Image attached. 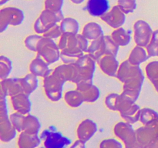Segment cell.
Listing matches in <instances>:
<instances>
[{
    "label": "cell",
    "mask_w": 158,
    "mask_h": 148,
    "mask_svg": "<svg viewBox=\"0 0 158 148\" xmlns=\"http://www.w3.org/2000/svg\"><path fill=\"white\" fill-rule=\"evenodd\" d=\"M117 78L123 83V89L140 92L145 76L140 66H134L127 60L120 65Z\"/></svg>",
    "instance_id": "cell-1"
},
{
    "label": "cell",
    "mask_w": 158,
    "mask_h": 148,
    "mask_svg": "<svg viewBox=\"0 0 158 148\" xmlns=\"http://www.w3.org/2000/svg\"><path fill=\"white\" fill-rule=\"evenodd\" d=\"M119 49L120 46L114 42L111 35H103L97 39L93 40L89 44L88 54L97 62L105 55L117 56Z\"/></svg>",
    "instance_id": "cell-2"
},
{
    "label": "cell",
    "mask_w": 158,
    "mask_h": 148,
    "mask_svg": "<svg viewBox=\"0 0 158 148\" xmlns=\"http://www.w3.org/2000/svg\"><path fill=\"white\" fill-rule=\"evenodd\" d=\"M6 97L2 92L0 93V140L3 143H9L13 140L18 132L8 114Z\"/></svg>",
    "instance_id": "cell-3"
},
{
    "label": "cell",
    "mask_w": 158,
    "mask_h": 148,
    "mask_svg": "<svg viewBox=\"0 0 158 148\" xmlns=\"http://www.w3.org/2000/svg\"><path fill=\"white\" fill-rule=\"evenodd\" d=\"M10 120L19 133L26 132L38 134L41 129L40 120L32 114H22L15 112L10 115Z\"/></svg>",
    "instance_id": "cell-4"
},
{
    "label": "cell",
    "mask_w": 158,
    "mask_h": 148,
    "mask_svg": "<svg viewBox=\"0 0 158 148\" xmlns=\"http://www.w3.org/2000/svg\"><path fill=\"white\" fill-rule=\"evenodd\" d=\"M35 52L41 56L49 65L60 60V50L58 44L52 39L42 35L38 41Z\"/></svg>",
    "instance_id": "cell-5"
},
{
    "label": "cell",
    "mask_w": 158,
    "mask_h": 148,
    "mask_svg": "<svg viewBox=\"0 0 158 148\" xmlns=\"http://www.w3.org/2000/svg\"><path fill=\"white\" fill-rule=\"evenodd\" d=\"M65 18L63 12H52L49 9H45L40 13L39 18L34 23V31L37 34L43 35L49 29L54 26L60 23Z\"/></svg>",
    "instance_id": "cell-6"
},
{
    "label": "cell",
    "mask_w": 158,
    "mask_h": 148,
    "mask_svg": "<svg viewBox=\"0 0 158 148\" xmlns=\"http://www.w3.org/2000/svg\"><path fill=\"white\" fill-rule=\"evenodd\" d=\"M43 79V87L46 97L52 102H57L61 100L63 85L66 82L54 73L53 70L49 76Z\"/></svg>",
    "instance_id": "cell-7"
},
{
    "label": "cell",
    "mask_w": 158,
    "mask_h": 148,
    "mask_svg": "<svg viewBox=\"0 0 158 148\" xmlns=\"http://www.w3.org/2000/svg\"><path fill=\"white\" fill-rule=\"evenodd\" d=\"M40 138L45 148H66L72 143V140L57 131L55 126L45 129L41 133Z\"/></svg>",
    "instance_id": "cell-8"
},
{
    "label": "cell",
    "mask_w": 158,
    "mask_h": 148,
    "mask_svg": "<svg viewBox=\"0 0 158 148\" xmlns=\"http://www.w3.org/2000/svg\"><path fill=\"white\" fill-rule=\"evenodd\" d=\"M23 10L16 7H5L0 10V32H3L9 26H18L24 21Z\"/></svg>",
    "instance_id": "cell-9"
},
{
    "label": "cell",
    "mask_w": 158,
    "mask_h": 148,
    "mask_svg": "<svg viewBox=\"0 0 158 148\" xmlns=\"http://www.w3.org/2000/svg\"><path fill=\"white\" fill-rule=\"evenodd\" d=\"M154 31L149 23L138 20L134 25V39L137 46L146 48L152 39Z\"/></svg>",
    "instance_id": "cell-10"
},
{
    "label": "cell",
    "mask_w": 158,
    "mask_h": 148,
    "mask_svg": "<svg viewBox=\"0 0 158 148\" xmlns=\"http://www.w3.org/2000/svg\"><path fill=\"white\" fill-rule=\"evenodd\" d=\"M96 60L88 53L84 54L77 60L75 66L78 70L80 81L93 80L94 74L96 70Z\"/></svg>",
    "instance_id": "cell-11"
},
{
    "label": "cell",
    "mask_w": 158,
    "mask_h": 148,
    "mask_svg": "<svg viewBox=\"0 0 158 148\" xmlns=\"http://www.w3.org/2000/svg\"><path fill=\"white\" fill-rule=\"evenodd\" d=\"M102 21L116 29L122 27L126 22V13L119 7V6H114V7L101 17Z\"/></svg>",
    "instance_id": "cell-12"
},
{
    "label": "cell",
    "mask_w": 158,
    "mask_h": 148,
    "mask_svg": "<svg viewBox=\"0 0 158 148\" xmlns=\"http://www.w3.org/2000/svg\"><path fill=\"white\" fill-rule=\"evenodd\" d=\"M136 137L143 148L158 138V122L149 126H142L136 130Z\"/></svg>",
    "instance_id": "cell-13"
},
{
    "label": "cell",
    "mask_w": 158,
    "mask_h": 148,
    "mask_svg": "<svg viewBox=\"0 0 158 148\" xmlns=\"http://www.w3.org/2000/svg\"><path fill=\"white\" fill-rule=\"evenodd\" d=\"M53 72L65 82H72L77 84L80 81V76L75 64L63 63L56 67L53 69Z\"/></svg>",
    "instance_id": "cell-14"
},
{
    "label": "cell",
    "mask_w": 158,
    "mask_h": 148,
    "mask_svg": "<svg viewBox=\"0 0 158 148\" xmlns=\"http://www.w3.org/2000/svg\"><path fill=\"white\" fill-rule=\"evenodd\" d=\"M103 73L111 77H117L120 63L117 56L114 55H105L97 62Z\"/></svg>",
    "instance_id": "cell-15"
},
{
    "label": "cell",
    "mask_w": 158,
    "mask_h": 148,
    "mask_svg": "<svg viewBox=\"0 0 158 148\" xmlns=\"http://www.w3.org/2000/svg\"><path fill=\"white\" fill-rule=\"evenodd\" d=\"M97 131V123L92 120L85 119L79 123L77 128V138L86 143L94 137Z\"/></svg>",
    "instance_id": "cell-16"
},
{
    "label": "cell",
    "mask_w": 158,
    "mask_h": 148,
    "mask_svg": "<svg viewBox=\"0 0 158 148\" xmlns=\"http://www.w3.org/2000/svg\"><path fill=\"white\" fill-rule=\"evenodd\" d=\"M1 91L6 97H13L23 92L20 78H6L1 80Z\"/></svg>",
    "instance_id": "cell-17"
},
{
    "label": "cell",
    "mask_w": 158,
    "mask_h": 148,
    "mask_svg": "<svg viewBox=\"0 0 158 148\" xmlns=\"http://www.w3.org/2000/svg\"><path fill=\"white\" fill-rule=\"evenodd\" d=\"M52 71V69H49V63L38 54L29 64V72L36 76L37 77L45 78L49 76Z\"/></svg>",
    "instance_id": "cell-18"
},
{
    "label": "cell",
    "mask_w": 158,
    "mask_h": 148,
    "mask_svg": "<svg viewBox=\"0 0 158 148\" xmlns=\"http://www.w3.org/2000/svg\"><path fill=\"white\" fill-rule=\"evenodd\" d=\"M29 95L22 92L11 97V103L15 112L22 114H29L31 111V103Z\"/></svg>",
    "instance_id": "cell-19"
},
{
    "label": "cell",
    "mask_w": 158,
    "mask_h": 148,
    "mask_svg": "<svg viewBox=\"0 0 158 148\" xmlns=\"http://www.w3.org/2000/svg\"><path fill=\"white\" fill-rule=\"evenodd\" d=\"M86 9L90 15L101 18L109 10L110 3L108 0H88Z\"/></svg>",
    "instance_id": "cell-20"
},
{
    "label": "cell",
    "mask_w": 158,
    "mask_h": 148,
    "mask_svg": "<svg viewBox=\"0 0 158 148\" xmlns=\"http://www.w3.org/2000/svg\"><path fill=\"white\" fill-rule=\"evenodd\" d=\"M135 132L136 130L132 126V124L126 121L119 122L114 127V135L123 143L135 135Z\"/></svg>",
    "instance_id": "cell-21"
},
{
    "label": "cell",
    "mask_w": 158,
    "mask_h": 148,
    "mask_svg": "<svg viewBox=\"0 0 158 148\" xmlns=\"http://www.w3.org/2000/svg\"><path fill=\"white\" fill-rule=\"evenodd\" d=\"M41 138L38 134L21 132L17 140L18 148H37L41 143Z\"/></svg>",
    "instance_id": "cell-22"
},
{
    "label": "cell",
    "mask_w": 158,
    "mask_h": 148,
    "mask_svg": "<svg viewBox=\"0 0 158 148\" xmlns=\"http://www.w3.org/2000/svg\"><path fill=\"white\" fill-rule=\"evenodd\" d=\"M84 54L85 52L78 47L63 49L60 52V60L66 64H75Z\"/></svg>",
    "instance_id": "cell-23"
},
{
    "label": "cell",
    "mask_w": 158,
    "mask_h": 148,
    "mask_svg": "<svg viewBox=\"0 0 158 148\" xmlns=\"http://www.w3.org/2000/svg\"><path fill=\"white\" fill-rule=\"evenodd\" d=\"M82 34L89 40H95L103 35V31L101 26L95 22L86 23L83 27Z\"/></svg>",
    "instance_id": "cell-24"
},
{
    "label": "cell",
    "mask_w": 158,
    "mask_h": 148,
    "mask_svg": "<svg viewBox=\"0 0 158 148\" xmlns=\"http://www.w3.org/2000/svg\"><path fill=\"white\" fill-rule=\"evenodd\" d=\"M149 58L146 48L136 46L130 53L128 60L134 66H140L141 63H144Z\"/></svg>",
    "instance_id": "cell-25"
},
{
    "label": "cell",
    "mask_w": 158,
    "mask_h": 148,
    "mask_svg": "<svg viewBox=\"0 0 158 148\" xmlns=\"http://www.w3.org/2000/svg\"><path fill=\"white\" fill-rule=\"evenodd\" d=\"M63 98L66 104L72 108L79 107L85 102L83 93L77 89H73L66 92Z\"/></svg>",
    "instance_id": "cell-26"
},
{
    "label": "cell",
    "mask_w": 158,
    "mask_h": 148,
    "mask_svg": "<svg viewBox=\"0 0 158 148\" xmlns=\"http://www.w3.org/2000/svg\"><path fill=\"white\" fill-rule=\"evenodd\" d=\"M111 37L119 46H127L131 41V32L123 27L114 29Z\"/></svg>",
    "instance_id": "cell-27"
},
{
    "label": "cell",
    "mask_w": 158,
    "mask_h": 148,
    "mask_svg": "<svg viewBox=\"0 0 158 148\" xmlns=\"http://www.w3.org/2000/svg\"><path fill=\"white\" fill-rule=\"evenodd\" d=\"M58 46L60 50L66 49H73L79 48L77 34L74 33H63L59 40Z\"/></svg>",
    "instance_id": "cell-28"
},
{
    "label": "cell",
    "mask_w": 158,
    "mask_h": 148,
    "mask_svg": "<svg viewBox=\"0 0 158 148\" xmlns=\"http://www.w3.org/2000/svg\"><path fill=\"white\" fill-rule=\"evenodd\" d=\"M22 86H23V92L31 95L36 89L38 86V78L36 76L32 73H29L24 77L20 78Z\"/></svg>",
    "instance_id": "cell-29"
},
{
    "label": "cell",
    "mask_w": 158,
    "mask_h": 148,
    "mask_svg": "<svg viewBox=\"0 0 158 148\" xmlns=\"http://www.w3.org/2000/svg\"><path fill=\"white\" fill-rule=\"evenodd\" d=\"M140 111H141V109H140V106L134 103L129 109L125 111L124 113H120V115L124 121L127 122L131 124H134V123L140 121Z\"/></svg>",
    "instance_id": "cell-30"
},
{
    "label": "cell",
    "mask_w": 158,
    "mask_h": 148,
    "mask_svg": "<svg viewBox=\"0 0 158 148\" xmlns=\"http://www.w3.org/2000/svg\"><path fill=\"white\" fill-rule=\"evenodd\" d=\"M140 122L143 126H149L158 122V113L151 108H143L140 111Z\"/></svg>",
    "instance_id": "cell-31"
},
{
    "label": "cell",
    "mask_w": 158,
    "mask_h": 148,
    "mask_svg": "<svg viewBox=\"0 0 158 148\" xmlns=\"http://www.w3.org/2000/svg\"><path fill=\"white\" fill-rule=\"evenodd\" d=\"M60 25L63 33L79 34L80 25L78 21L72 17L65 18Z\"/></svg>",
    "instance_id": "cell-32"
},
{
    "label": "cell",
    "mask_w": 158,
    "mask_h": 148,
    "mask_svg": "<svg viewBox=\"0 0 158 148\" xmlns=\"http://www.w3.org/2000/svg\"><path fill=\"white\" fill-rule=\"evenodd\" d=\"M12 69L11 60L5 56H0V79L4 80L8 78Z\"/></svg>",
    "instance_id": "cell-33"
},
{
    "label": "cell",
    "mask_w": 158,
    "mask_h": 148,
    "mask_svg": "<svg viewBox=\"0 0 158 148\" xmlns=\"http://www.w3.org/2000/svg\"><path fill=\"white\" fill-rule=\"evenodd\" d=\"M84 100L86 103H94L97 101L100 97V91L97 86L93 85L88 90L82 92Z\"/></svg>",
    "instance_id": "cell-34"
},
{
    "label": "cell",
    "mask_w": 158,
    "mask_h": 148,
    "mask_svg": "<svg viewBox=\"0 0 158 148\" xmlns=\"http://www.w3.org/2000/svg\"><path fill=\"white\" fill-rule=\"evenodd\" d=\"M146 49L149 57L158 56V29L154 31L152 39Z\"/></svg>",
    "instance_id": "cell-35"
},
{
    "label": "cell",
    "mask_w": 158,
    "mask_h": 148,
    "mask_svg": "<svg viewBox=\"0 0 158 148\" xmlns=\"http://www.w3.org/2000/svg\"><path fill=\"white\" fill-rule=\"evenodd\" d=\"M147 76L151 82L158 80V61H152L148 63L145 68Z\"/></svg>",
    "instance_id": "cell-36"
},
{
    "label": "cell",
    "mask_w": 158,
    "mask_h": 148,
    "mask_svg": "<svg viewBox=\"0 0 158 148\" xmlns=\"http://www.w3.org/2000/svg\"><path fill=\"white\" fill-rule=\"evenodd\" d=\"M117 5L126 14L134 12L137 6L136 0H118Z\"/></svg>",
    "instance_id": "cell-37"
},
{
    "label": "cell",
    "mask_w": 158,
    "mask_h": 148,
    "mask_svg": "<svg viewBox=\"0 0 158 148\" xmlns=\"http://www.w3.org/2000/svg\"><path fill=\"white\" fill-rule=\"evenodd\" d=\"M64 0H45V9L52 12H61Z\"/></svg>",
    "instance_id": "cell-38"
},
{
    "label": "cell",
    "mask_w": 158,
    "mask_h": 148,
    "mask_svg": "<svg viewBox=\"0 0 158 148\" xmlns=\"http://www.w3.org/2000/svg\"><path fill=\"white\" fill-rule=\"evenodd\" d=\"M41 36L42 35H40V34H35V35H30L26 37L24 41L26 47L29 50L35 52L37 43L40 40V39L41 38Z\"/></svg>",
    "instance_id": "cell-39"
},
{
    "label": "cell",
    "mask_w": 158,
    "mask_h": 148,
    "mask_svg": "<svg viewBox=\"0 0 158 148\" xmlns=\"http://www.w3.org/2000/svg\"><path fill=\"white\" fill-rule=\"evenodd\" d=\"M99 148H123V144L117 139L107 138L100 142Z\"/></svg>",
    "instance_id": "cell-40"
},
{
    "label": "cell",
    "mask_w": 158,
    "mask_h": 148,
    "mask_svg": "<svg viewBox=\"0 0 158 148\" xmlns=\"http://www.w3.org/2000/svg\"><path fill=\"white\" fill-rule=\"evenodd\" d=\"M62 35H63V32H62L61 28H60V25L57 24L51 29H49L43 35L45 37H47V38L52 39H55L60 38Z\"/></svg>",
    "instance_id": "cell-41"
},
{
    "label": "cell",
    "mask_w": 158,
    "mask_h": 148,
    "mask_svg": "<svg viewBox=\"0 0 158 148\" xmlns=\"http://www.w3.org/2000/svg\"><path fill=\"white\" fill-rule=\"evenodd\" d=\"M118 95L119 94L115 93V92H112V93H110L109 95L106 96V99H105V105L110 110L116 111L115 103L116 99Z\"/></svg>",
    "instance_id": "cell-42"
},
{
    "label": "cell",
    "mask_w": 158,
    "mask_h": 148,
    "mask_svg": "<svg viewBox=\"0 0 158 148\" xmlns=\"http://www.w3.org/2000/svg\"><path fill=\"white\" fill-rule=\"evenodd\" d=\"M77 38H78V46L80 49L83 51L85 53H88V49H89V41L83 34H77Z\"/></svg>",
    "instance_id": "cell-43"
},
{
    "label": "cell",
    "mask_w": 158,
    "mask_h": 148,
    "mask_svg": "<svg viewBox=\"0 0 158 148\" xmlns=\"http://www.w3.org/2000/svg\"><path fill=\"white\" fill-rule=\"evenodd\" d=\"M123 144H124L125 148H143V146L140 145V143L137 140L136 134L131 138H130L127 141L123 143Z\"/></svg>",
    "instance_id": "cell-44"
},
{
    "label": "cell",
    "mask_w": 158,
    "mask_h": 148,
    "mask_svg": "<svg viewBox=\"0 0 158 148\" xmlns=\"http://www.w3.org/2000/svg\"><path fill=\"white\" fill-rule=\"evenodd\" d=\"M93 80H84V81H80L77 83V89L80 92H83L85 91L88 90L91 86H93Z\"/></svg>",
    "instance_id": "cell-45"
},
{
    "label": "cell",
    "mask_w": 158,
    "mask_h": 148,
    "mask_svg": "<svg viewBox=\"0 0 158 148\" xmlns=\"http://www.w3.org/2000/svg\"><path fill=\"white\" fill-rule=\"evenodd\" d=\"M69 148H86V142L77 139L74 143H72Z\"/></svg>",
    "instance_id": "cell-46"
},
{
    "label": "cell",
    "mask_w": 158,
    "mask_h": 148,
    "mask_svg": "<svg viewBox=\"0 0 158 148\" xmlns=\"http://www.w3.org/2000/svg\"><path fill=\"white\" fill-rule=\"evenodd\" d=\"M144 148H158V138L152 140Z\"/></svg>",
    "instance_id": "cell-47"
},
{
    "label": "cell",
    "mask_w": 158,
    "mask_h": 148,
    "mask_svg": "<svg viewBox=\"0 0 158 148\" xmlns=\"http://www.w3.org/2000/svg\"><path fill=\"white\" fill-rule=\"evenodd\" d=\"M151 83H152V84L154 85V88H155L156 91H157V92H158V80H154V81L151 82Z\"/></svg>",
    "instance_id": "cell-48"
},
{
    "label": "cell",
    "mask_w": 158,
    "mask_h": 148,
    "mask_svg": "<svg viewBox=\"0 0 158 148\" xmlns=\"http://www.w3.org/2000/svg\"><path fill=\"white\" fill-rule=\"evenodd\" d=\"M70 1L72 2L73 3H74V4L80 5V4H82L85 0H70Z\"/></svg>",
    "instance_id": "cell-49"
},
{
    "label": "cell",
    "mask_w": 158,
    "mask_h": 148,
    "mask_svg": "<svg viewBox=\"0 0 158 148\" xmlns=\"http://www.w3.org/2000/svg\"><path fill=\"white\" fill-rule=\"evenodd\" d=\"M9 1H10V0H0V6H3Z\"/></svg>",
    "instance_id": "cell-50"
},
{
    "label": "cell",
    "mask_w": 158,
    "mask_h": 148,
    "mask_svg": "<svg viewBox=\"0 0 158 148\" xmlns=\"http://www.w3.org/2000/svg\"><path fill=\"white\" fill-rule=\"evenodd\" d=\"M41 148H45V147H41Z\"/></svg>",
    "instance_id": "cell-51"
}]
</instances>
